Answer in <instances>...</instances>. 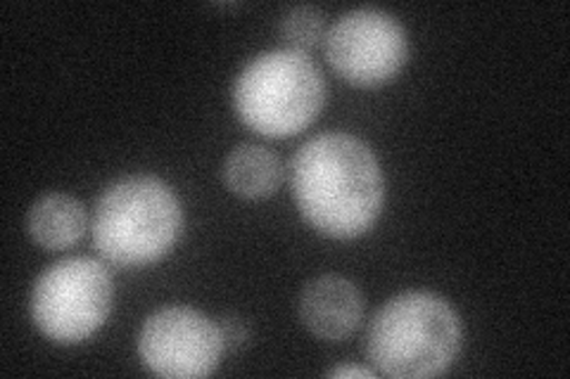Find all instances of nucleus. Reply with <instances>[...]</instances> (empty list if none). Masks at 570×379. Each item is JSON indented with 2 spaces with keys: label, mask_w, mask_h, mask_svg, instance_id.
I'll use <instances>...</instances> for the list:
<instances>
[{
  "label": "nucleus",
  "mask_w": 570,
  "mask_h": 379,
  "mask_svg": "<svg viewBox=\"0 0 570 379\" xmlns=\"http://www.w3.org/2000/svg\"><path fill=\"white\" fill-rule=\"evenodd\" d=\"M293 195L312 228L335 240H350L379 219L385 197L383 171L360 138L324 133L297 150Z\"/></svg>",
  "instance_id": "obj_1"
},
{
  "label": "nucleus",
  "mask_w": 570,
  "mask_h": 379,
  "mask_svg": "<svg viewBox=\"0 0 570 379\" xmlns=\"http://www.w3.org/2000/svg\"><path fill=\"white\" fill-rule=\"evenodd\" d=\"M184 211L174 190L155 176H129L102 192L94 240L105 261L142 268L167 257L181 238Z\"/></svg>",
  "instance_id": "obj_2"
},
{
  "label": "nucleus",
  "mask_w": 570,
  "mask_h": 379,
  "mask_svg": "<svg viewBox=\"0 0 570 379\" xmlns=\"http://www.w3.org/2000/svg\"><path fill=\"white\" fill-rule=\"evenodd\" d=\"M459 349L461 320L433 292H404L390 299L368 330V356L387 377L442 375L456 360Z\"/></svg>",
  "instance_id": "obj_3"
},
{
  "label": "nucleus",
  "mask_w": 570,
  "mask_h": 379,
  "mask_svg": "<svg viewBox=\"0 0 570 379\" xmlns=\"http://www.w3.org/2000/svg\"><path fill=\"white\" fill-rule=\"evenodd\" d=\"M326 83L318 67L297 50H272L249 62L234 86L240 121L266 138H291L318 117Z\"/></svg>",
  "instance_id": "obj_4"
},
{
  "label": "nucleus",
  "mask_w": 570,
  "mask_h": 379,
  "mask_svg": "<svg viewBox=\"0 0 570 379\" xmlns=\"http://www.w3.org/2000/svg\"><path fill=\"white\" fill-rule=\"evenodd\" d=\"M112 309V278L88 257H71L50 266L31 292V318L48 339L79 345L91 337Z\"/></svg>",
  "instance_id": "obj_5"
},
{
  "label": "nucleus",
  "mask_w": 570,
  "mask_h": 379,
  "mask_svg": "<svg viewBox=\"0 0 570 379\" xmlns=\"http://www.w3.org/2000/svg\"><path fill=\"white\" fill-rule=\"evenodd\" d=\"M406 56L404 27L376 8L343 14L326 33L328 64L337 77L360 88H376L395 79Z\"/></svg>",
  "instance_id": "obj_6"
},
{
  "label": "nucleus",
  "mask_w": 570,
  "mask_h": 379,
  "mask_svg": "<svg viewBox=\"0 0 570 379\" xmlns=\"http://www.w3.org/2000/svg\"><path fill=\"white\" fill-rule=\"evenodd\" d=\"M222 351L219 325L186 306L159 309L138 337L142 366L159 377H207L219 368Z\"/></svg>",
  "instance_id": "obj_7"
},
{
  "label": "nucleus",
  "mask_w": 570,
  "mask_h": 379,
  "mask_svg": "<svg viewBox=\"0 0 570 379\" xmlns=\"http://www.w3.org/2000/svg\"><path fill=\"white\" fill-rule=\"evenodd\" d=\"M299 316L307 330L318 339L337 341L360 328L364 316V297L341 276L312 280L299 297Z\"/></svg>",
  "instance_id": "obj_8"
},
{
  "label": "nucleus",
  "mask_w": 570,
  "mask_h": 379,
  "mask_svg": "<svg viewBox=\"0 0 570 379\" xmlns=\"http://www.w3.org/2000/svg\"><path fill=\"white\" fill-rule=\"evenodd\" d=\"M27 228L36 245L48 251L67 249L81 240L86 230V209L77 197L52 192L41 197L29 211Z\"/></svg>",
  "instance_id": "obj_9"
},
{
  "label": "nucleus",
  "mask_w": 570,
  "mask_h": 379,
  "mask_svg": "<svg viewBox=\"0 0 570 379\" xmlns=\"http://www.w3.org/2000/svg\"><path fill=\"white\" fill-rule=\"evenodd\" d=\"M283 167L278 157L262 146H240L224 161V183L245 200H259L278 190Z\"/></svg>",
  "instance_id": "obj_10"
},
{
  "label": "nucleus",
  "mask_w": 570,
  "mask_h": 379,
  "mask_svg": "<svg viewBox=\"0 0 570 379\" xmlns=\"http://www.w3.org/2000/svg\"><path fill=\"white\" fill-rule=\"evenodd\" d=\"M281 39L288 43V50L305 52L316 48L324 39V12L314 6H297L283 14Z\"/></svg>",
  "instance_id": "obj_11"
},
{
  "label": "nucleus",
  "mask_w": 570,
  "mask_h": 379,
  "mask_svg": "<svg viewBox=\"0 0 570 379\" xmlns=\"http://www.w3.org/2000/svg\"><path fill=\"white\" fill-rule=\"evenodd\" d=\"M219 332H222V339H224V347H230V349H238V347H243L245 341H247L245 322L240 318H236V316L222 318Z\"/></svg>",
  "instance_id": "obj_12"
},
{
  "label": "nucleus",
  "mask_w": 570,
  "mask_h": 379,
  "mask_svg": "<svg viewBox=\"0 0 570 379\" xmlns=\"http://www.w3.org/2000/svg\"><path fill=\"white\" fill-rule=\"evenodd\" d=\"M328 377H343V379H347V377H360V379H362V377H364V379H373V377H376V372L366 370V368H362V366H341V368L331 370Z\"/></svg>",
  "instance_id": "obj_13"
}]
</instances>
